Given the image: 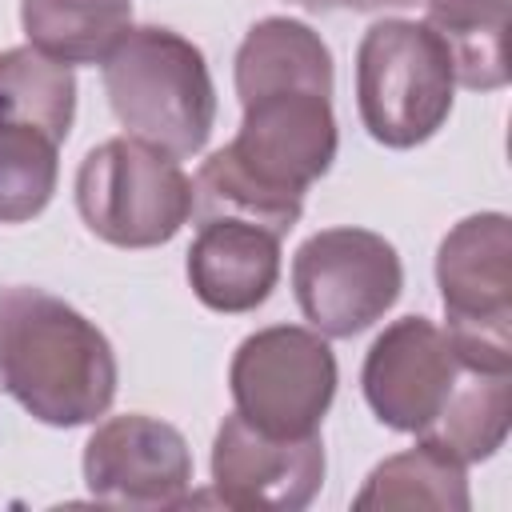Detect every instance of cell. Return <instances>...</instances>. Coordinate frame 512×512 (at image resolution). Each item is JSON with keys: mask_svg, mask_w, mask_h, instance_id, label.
<instances>
[{"mask_svg": "<svg viewBox=\"0 0 512 512\" xmlns=\"http://www.w3.org/2000/svg\"><path fill=\"white\" fill-rule=\"evenodd\" d=\"M0 384L52 428L92 424L116 396V356L108 336L60 296L0 288Z\"/></svg>", "mask_w": 512, "mask_h": 512, "instance_id": "6da1fadb", "label": "cell"}, {"mask_svg": "<svg viewBox=\"0 0 512 512\" xmlns=\"http://www.w3.org/2000/svg\"><path fill=\"white\" fill-rule=\"evenodd\" d=\"M104 92L128 136L176 160L196 156L216 124L204 52L172 28H128L104 56Z\"/></svg>", "mask_w": 512, "mask_h": 512, "instance_id": "7a4b0ae2", "label": "cell"}, {"mask_svg": "<svg viewBox=\"0 0 512 512\" xmlns=\"http://www.w3.org/2000/svg\"><path fill=\"white\" fill-rule=\"evenodd\" d=\"M452 60L416 20H376L356 48V108L384 148H416L452 112Z\"/></svg>", "mask_w": 512, "mask_h": 512, "instance_id": "3957f363", "label": "cell"}, {"mask_svg": "<svg viewBox=\"0 0 512 512\" xmlns=\"http://www.w3.org/2000/svg\"><path fill=\"white\" fill-rule=\"evenodd\" d=\"M448 344L472 372H512V224L504 212L460 220L436 252Z\"/></svg>", "mask_w": 512, "mask_h": 512, "instance_id": "277c9868", "label": "cell"}, {"mask_svg": "<svg viewBox=\"0 0 512 512\" xmlns=\"http://www.w3.org/2000/svg\"><path fill=\"white\" fill-rule=\"evenodd\" d=\"M76 208L104 244L156 248L192 216V180L176 156L136 136H116L84 156L76 172Z\"/></svg>", "mask_w": 512, "mask_h": 512, "instance_id": "5b68a950", "label": "cell"}, {"mask_svg": "<svg viewBox=\"0 0 512 512\" xmlns=\"http://www.w3.org/2000/svg\"><path fill=\"white\" fill-rule=\"evenodd\" d=\"M236 416L268 436H312L336 396V356L320 332L276 324L252 332L228 368Z\"/></svg>", "mask_w": 512, "mask_h": 512, "instance_id": "8992f818", "label": "cell"}, {"mask_svg": "<svg viewBox=\"0 0 512 512\" xmlns=\"http://www.w3.org/2000/svg\"><path fill=\"white\" fill-rule=\"evenodd\" d=\"M292 288L316 332L356 336L396 304L404 268L384 236L368 228H324L300 244Z\"/></svg>", "mask_w": 512, "mask_h": 512, "instance_id": "52a82bcc", "label": "cell"}, {"mask_svg": "<svg viewBox=\"0 0 512 512\" xmlns=\"http://www.w3.org/2000/svg\"><path fill=\"white\" fill-rule=\"evenodd\" d=\"M84 484L92 500L116 508H184L192 504V452L156 416H112L84 444Z\"/></svg>", "mask_w": 512, "mask_h": 512, "instance_id": "ba28073f", "label": "cell"}, {"mask_svg": "<svg viewBox=\"0 0 512 512\" xmlns=\"http://www.w3.org/2000/svg\"><path fill=\"white\" fill-rule=\"evenodd\" d=\"M460 368L444 328L428 316H404L372 340L360 384L380 424L420 436L452 396Z\"/></svg>", "mask_w": 512, "mask_h": 512, "instance_id": "9c48e42d", "label": "cell"}, {"mask_svg": "<svg viewBox=\"0 0 512 512\" xmlns=\"http://www.w3.org/2000/svg\"><path fill=\"white\" fill-rule=\"evenodd\" d=\"M324 484L320 436H268L244 416H228L212 444V488L228 508L296 512Z\"/></svg>", "mask_w": 512, "mask_h": 512, "instance_id": "30bf717a", "label": "cell"}, {"mask_svg": "<svg viewBox=\"0 0 512 512\" xmlns=\"http://www.w3.org/2000/svg\"><path fill=\"white\" fill-rule=\"evenodd\" d=\"M280 276V236L248 220H204L188 248V284L212 312L260 308Z\"/></svg>", "mask_w": 512, "mask_h": 512, "instance_id": "8fae6325", "label": "cell"}, {"mask_svg": "<svg viewBox=\"0 0 512 512\" xmlns=\"http://www.w3.org/2000/svg\"><path fill=\"white\" fill-rule=\"evenodd\" d=\"M272 88H324L332 92V52L300 20L268 16L248 28L236 52V96L248 100Z\"/></svg>", "mask_w": 512, "mask_h": 512, "instance_id": "7c38bea8", "label": "cell"}, {"mask_svg": "<svg viewBox=\"0 0 512 512\" xmlns=\"http://www.w3.org/2000/svg\"><path fill=\"white\" fill-rule=\"evenodd\" d=\"M20 24L60 64H104L132 28V0H20Z\"/></svg>", "mask_w": 512, "mask_h": 512, "instance_id": "4fadbf2b", "label": "cell"}, {"mask_svg": "<svg viewBox=\"0 0 512 512\" xmlns=\"http://www.w3.org/2000/svg\"><path fill=\"white\" fill-rule=\"evenodd\" d=\"M424 24L440 36L456 84L492 92L508 84V0H424Z\"/></svg>", "mask_w": 512, "mask_h": 512, "instance_id": "5bb4252c", "label": "cell"}, {"mask_svg": "<svg viewBox=\"0 0 512 512\" xmlns=\"http://www.w3.org/2000/svg\"><path fill=\"white\" fill-rule=\"evenodd\" d=\"M360 512L368 508H436V512H468V476L464 460H456L436 440H424L400 456H388L372 468L360 496L352 500Z\"/></svg>", "mask_w": 512, "mask_h": 512, "instance_id": "9a60e30c", "label": "cell"}, {"mask_svg": "<svg viewBox=\"0 0 512 512\" xmlns=\"http://www.w3.org/2000/svg\"><path fill=\"white\" fill-rule=\"evenodd\" d=\"M508 416H512V380H508V372L460 368L452 396L444 400L440 416L420 436L436 440L456 460L476 464V460H488L504 444Z\"/></svg>", "mask_w": 512, "mask_h": 512, "instance_id": "2e32d148", "label": "cell"}, {"mask_svg": "<svg viewBox=\"0 0 512 512\" xmlns=\"http://www.w3.org/2000/svg\"><path fill=\"white\" fill-rule=\"evenodd\" d=\"M76 116V76L40 48L0 52V124H28L64 144Z\"/></svg>", "mask_w": 512, "mask_h": 512, "instance_id": "e0dca14e", "label": "cell"}, {"mask_svg": "<svg viewBox=\"0 0 512 512\" xmlns=\"http://www.w3.org/2000/svg\"><path fill=\"white\" fill-rule=\"evenodd\" d=\"M60 140L28 124H0V224L40 216L56 192Z\"/></svg>", "mask_w": 512, "mask_h": 512, "instance_id": "ac0fdd59", "label": "cell"}, {"mask_svg": "<svg viewBox=\"0 0 512 512\" xmlns=\"http://www.w3.org/2000/svg\"><path fill=\"white\" fill-rule=\"evenodd\" d=\"M308 8H352V12H372V8H400L416 0H304Z\"/></svg>", "mask_w": 512, "mask_h": 512, "instance_id": "d6986e66", "label": "cell"}, {"mask_svg": "<svg viewBox=\"0 0 512 512\" xmlns=\"http://www.w3.org/2000/svg\"><path fill=\"white\" fill-rule=\"evenodd\" d=\"M300 4H304V0H300Z\"/></svg>", "mask_w": 512, "mask_h": 512, "instance_id": "ffe728a7", "label": "cell"}]
</instances>
